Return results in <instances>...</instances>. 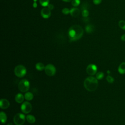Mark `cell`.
Here are the masks:
<instances>
[{
	"instance_id": "cell-18",
	"label": "cell",
	"mask_w": 125,
	"mask_h": 125,
	"mask_svg": "<svg viewBox=\"0 0 125 125\" xmlns=\"http://www.w3.org/2000/svg\"><path fill=\"white\" fill-rule=\"evenodd\" d=\"M35 67L36 69L39 71H42L45 68L43 64L41 62H38L37 63H36Z\"/></svg>"
},
{
	"instance_id": "cell-1",
	"label": "cell",
	"mask_w": 125,
	"mask_h": 125,
	"mask_svg": "<svg viewBox=\"0 0 125 125\" xmlns=\"http://www.w3.org/2000/svg\"><path fill=\"white\" fill-rule=\"evenodd\" d=\"M83 34V28L79 25L72 26L68 30V35L71 42L76 41L80 39Z\"/></svg>"
},
{
	"instance_id": "cell-11",
	"label": "cell",
	"mask_w": 125,
	"mask_h": 125,
	"mask_svg": "<svg viewBox=\"0 0 125 125\" xmlns=\"http://www.w3.org/2000/svg\"><path fill=\"white\" fill-rule=\"evenodd\" d=\"M70 14L72 17H77L80 14V10L78 8H72L70 10Z\"/></svg>"
},
{
	"instance_id": "cell-24",
	"label": "cell",
	"mask_w": 125,
	"mask_h": 125,
	"mask_svg": "<svg viewBox=\"0 0 125 125\" xmlns=\"http://www.w3.org/2000/svg\"><path fill=\"white\" fill-rule=\"evenodd\" d=\"M82 16H83V17L85 18V17H87L89 15V12L88 11V10H82Z\"/></svg>"
},
{
	"instance_id": "cell-22",
	"label": "cell",
	"mask_w": 125,
	"mask_h": 125,
	"mask_svg": "<svg viewBox=\"0 0 125 125\" xmlns=\"http://www.w3.org/2000/svg\"><path fill=\"white\" fill-rule=\"evenodd\" d=\"M81 3L80 0H72L71 1L72 5L74 7H77L80 5Z\"/></svg>"
},
{
	"instance_id": "cell-10",
	"label": "cell",
	"mask_w": 125,
	"mask_h": 125,
	"mask_svg": "<svg viewBox=\"0 0 125 125\" xmlns=\"http://www.w3.org/2000/svg\"><path fill=\"white\" fill-rule=\"evenodd\" d=\"M10 103L9 101L5 99H1L0 102V106L2 109H6L9 107Z\"/></svg>"
},
{
	"instance_id": "cell-9",
	"label": "cell",
	"mask_w": 125,
	"mask_h": 125,
	"mask_svg": "<svg viewBox=\"0 0 125 125\" xmlns=\"http://www.w3.org/2000/svg\"><path fill=\"white\" fill-rule=\"evenodd\" d=\"M51 10L47 7L42 8L41 12V16L44 19H47L49 18L51 16Z\"/></svg>"
},
{
	"instance_id": "cell-16",
	"label": "cell",
	"mask_w": 125,
	"mask_h": 125,
	"mask_svg": "<svg viewBox=\"0 0 125 125\" xmlns=\"http://www.w3.org/2000/svg\"><path fill=\"white\" fill-rule=\"evenodd\" d=\"M0 121L3 124V123H5L6 121H7V116L6 115V114L1 111L0 112Z\"/></svg>"
},
{
	"instance_id": "cell-3",
	"label": "cell",
	"mask_w": 125,
	"mask_h": 125,
	"mask_svg": "<svg viewBox=\"0 0 125 125\" xmlns=\"http://www.w3.org/2000/svg\"><path fill=\"white\" fill-rule=\"evenodd\" d=\"M14 73L16 76L21 78L26 74V69L22 65H18L15 68Z\"/></svg>"
},
{
	"instance_id": "cell-12",
	"label": "cell",
	"mask_w": 125,
	"mask_h": 125,
	"mask_svg": "<svg viewBox=\"0 0 125 125\" xmlns=\"http://www.w3.org/2000/svg\"><path fill=\"white\" fill-rule=\"evenodd\" d=\"M15 101L18 103H21L24 100V96L21 93L17 94L15 96Z\"/></svg>"
},
{
	"instance_id": "cell-30",
	"label": "cell",
	"mask_w": 125,
	"mask_h": 125,
	"mask_svg": "<svg viewBox=\"0 0 125 125\" xmlns=\"http://www.w3.org/2000/svg\"><path fill=\"white\" fill-rule=\"evenodd\" d=\"M121 40L122 41H125V34L122 35V36L121 37Z\"/></svg>"
},
{
	"instance_id": "cell-4",
	"label": "cell",
	"mask_w": 125,
	"mask_h": 125,
	"mask_svg": "<svg viewBox=\"0 0 125 125\" xmlns=\"http://www.w3.org/2000/svg\"><path fill=\"white\" fill-rule=\"evenodd\" d=\"M29 82L26 79L21 80L18 84L19 89L22 92H25L27 91L29 88Z\"/></svg>"
},
{
	"instance_id": "cell-28",
	"label": "cell",
	"mask_w": 125,
	"mask_h": 125,
	"mask_svg": "<svg viewBox=\"0 0 125 125\" xmlns=\"http://www.w3.org/2000/svg\"><path fill=\"white\" fill-rule=\"evenodd\" d=\"M47 8H48L50 10H51L53 9L54 5L53 4H49L48 5V6H47Z\"/></svg>"
},
{
	"instance_id": "cell-33",
	"label": "cell",
	"mask_w": 125,
	"mask_h": 125,
	"mask_svg": "<svg viewBox=\"0 0 125 125\" xmlns=\"http://www.w3.org/2000/svg\"><path fill=\"white\" fill-rule=\"evenodd\" d=\"M7 125H12V124H11V123H9V124H8Z\"/></svg>"
},
{
	"instance_id": "cell-17",
	"label": "cell",
	"mask_w": 125,
	"mask_h": 125,
	"mask_svg": "<svg viewBox=\"0 0 125 125\" xmlns=\"http://www.w3.org/2000/svg\"><path fill=\"white\" fill-rule=\"evenodd\" d=\"M33 94L30 92H26L24 95V98L27 101H31L33 99Z\"/></svg>"
},
{
	"instance_id": "cell-6",
	"label": "cell",
	"mask_w": 125,
	"mask_h": 125,
	"mask_svg": "<svg viewBox=\"0 0 125 125\" xmlns=\"http://www.w3.org/2000/svg\"><path fill=\"white\" fill-rule=\"evenodd\" d=\"M45 72L48 76H53L56 73V68L52 64H48L45 66Z\"/></svg>"
},
{
	"instance_id": "cell-25",
	"label": "cell",
	"mask_w": 125,
	"mask_h": 125,
	"mask_svg": "<svg viewBox=\"0 0 125 125\" xmlns=\"http://www.w3.org/2000/svg\"><path fill=\"white\" fill-rule=\"evenodd\" d=\"M106 79L108 83H112L114 82V78H112L111 76H109V75H108V76H107L106 77Z\"/></svg>"
},
{
	"instance_id": "cell-32",
	"label": "cell",
	"mask_w": 125,
	"mask_h": 125,
	"mask_svg": "<svg viewBox=\"0 0 125 125\" xmlns=\"http://www.w3.org/2000/svg\"><path fill=\"white\" fill-rule=\"evenodd\" d=\"M62 0L65 2H70V1H71L72 0Z\"/></svg>"
},
{
	"instance_id": "cell-19",
	"label": "cell",
	"mask_w": 125,
	"mask_h": 125,
	"mask_svg": "<svg viewBox=\"0 0 125 125\" xmlns=\"http://www.w3.org/2000/svg\"><path fill=\"white\" fill-rule=\"evenodd\" d=\"M89 8V3L86 2V1H85V2H83L81 6V9L82 10H87L88 8Z\"/></svg>"
},
{
	"instance_id": "cell-21",
	"label": "cell",
	"mask_w": 125,
	"mask_h": 125,
	"mask_svg": "<svg viewBox=\"0 0 125 125\" xmlns=\"http://www.w3.org/2000/svg\"><path fill=\"white\" fill-rule=\"evenodd\" d=\"M119 26L120 28L125 30V21L124 20H121L119 22Z\"/></svg>"
},
{
	"instance_id": "cell-34",
	"label": "cell",
	"mask_w": 125,
	"mask_h": 125,
	"mask_svg": "<svg viewBox=\"0 0 125 125\" xmlns=\"http://www.w3.org/2000/svg\"><path fill=\"white\" fill-rule=\"evenodd\" d=\"M107 73H108V74H109V73H110V71H107Z\"/></svg>"
},
{
	"instance_id": "cell-26",
	"label": "cell",
	"mask_w": 125,
	"mask_h": 125,
	"mask_svg": "<svg viewBox=\"0 0 125 125\" xmlns=\"http://www.w3.org/2000/svg\"><path fill=\"white\" fill-rule=\"evenodd\" d=\"M62 13L64 15H67L68 13H70V10L67 8H64L62 10Z\"/></svg>"
},
{
	"instance_id": "cell-20",
	"label": "cell",
	"mask_w": 125,
	"mask_h": 125,
	"mask_svg": "<svg viewBox=\"0 0 125 125\" xmlns=\"http://www.w3.org/2000/svg\"><path fill=\"white\" fill-rule=\"evenodd\" d=\"M40 3L42 6H47L49 3V0H39Z\"/></svg>"
},
{
	"instance_id": "cell-13",
	"label": "cell",
	"mask_w": 125,
	"mask_h": 125,
	"mask_svg": "<svg viewBox=\"0 0 125 125\" xmlns=\"http://www.w3.org/2000/svg\"><path fill=\"white\" fill-rule=\"evenodd\" d=\"M118 71L121 74H124L125 73V62H122L119 66Z\"/></svg>"
},
{
	"instance_id": "cell-27",
	"label": "cell",
	"mask_w": 125,
	"mask_h": 125,
	"mask_svg": "<svg viewBox=\"0 0 125 125\" xmlns=\"http://www.w3.org/2000/svg\"><path fill=\"white\" fill-rule=\"evenodd\" d=\"M102 0H93V3L96 5L100 4L101 2H102Z\"/></svg>"
},
{
	"instance_id": "cell-5",
	"label": "cell",
	"mask_w": 125,
	"mask_h": 125,
	"mask_svg": "<svg viewBox=\"0 0 125 125\" xmlns=\"http://www.w3.org/2000/svg\"><path fill=\"white\" fill-rule=\"evenodd\" d=\"M25 120V117L24 115L19 113L16 114L14 117V122L16 125H22Z\"/></svg>"
},
{
	"instance_id": "cell-23",
	"label": "cell",
	"mask_w": 125,
	"mask_h": 125,
	"mask_svg": "<svg viewBox=\"0 0 125 125\" xmlns=\"http://www.w3.org/2000/svg\"><path fill=\"white\" fill-rule=\"evenodd\" d=\"M104 74L102 72H99L96 74V78L98 80H101L103 78Z\"/></svg>"
},
{
	"instance_id": "cell-35",
	"label": "cell",
	"mask_w": 125,
	"mask_h": 125,
	"mask_svg": "<svg viewBox=\"0 0 125 125\" xmlns=\"http://www.w3.org/2000/svg\"><path fill=\"white\" fill-rule=\"evenodd\" d=\"M37 0H34V1H36Z\"/></svg>"
},
{
	"instance_id": "cell-31",
	"label": "cell",
	"mask_w": 125,
	"mask_h": 125,
	"mask_svg": "<svg viewBox=\"0 0 125 125\" xmlns=\"http://www.w3.org/2000/svg\"><path fill=\"white\" fill-rule=\"evenodd\" d=\"M33 7H34V8H36V7H37V3H36V1H34V2L33 3Z\"/></svg>"
},
{
	"instance_id": "cell-29",
	"label": "cell",
	"mask_w": 125,
	"mask_h": 125,
	"mask_svg": "<svg viewBox=\"0 0 125 125\" xmlns=\"http://www.w3.org/2000/svg\"><path fill=\"white\" fill-rule=\"evenodd\" d=\"M83 21L85 22H87L89 21V18H88V17H85V18L83 17Z\"/></svg>"
},
{
	"instance_id": "cell-15",
	"label": "cell",
	"mask_w": 125,
	"mask_h": 125,
	"mask_svg": "<svg viewBox=\"0 0 125 125\" xmlns=\"http://www.w3.org/2000/svg\"><path fill=\"white\" fill-rule=\"evenodd\" d=\"M85 31L88 33H91L94 31V26L92 24H87L85 28Z\"/></svg>"
},
{
	"instance_id": "cell-8",
	"label": "cell",
	"mask_w": 125,
	"mask_h": 125,
	"mask_svg": "<svg viewBox=\"0 0 125 125\" xmlns=\"http://www.w3.org/2000/svg\"><path fill=\"white\" fill-rule=\"evenodd\" d=\"M97 66L94 64H89L86 69L87 73L90 76H93L95 75L97 72Z\"/></svg>"
},
{
	"instance_id": "cell-7",
	"label": "cell",
	"mask_w": 125,
	"mask_h": 125,
	"mask_svg": "<svg viewBox=\"0 0 125 125\" xmlns=\"http://www.w3.org/2000/svg\"><path fill=\"white\" fill-rule=\"evenodd\" d=\"M32 110V105L28 102H24L21 105V110L25 114L29 113Z\"/></svg>"
},
{
	"instance_id": "cell-2",
	"label": "cell",
	"mask_w": 125,
	"mask_h": 125,
	"mask_svg": "<svg viewBox=\"0 0 125 125\" xmlns=\"http://www.w3.org/2000/svg\"><path fill=\"white\" fill-rule=\"evenodd\" d=\"M84 86L86 90L90 92L95 91L98 86L97 79L92 76L86 78L84 81Z\"/></svg>"
},
{
	"instance_id": "cell-14",
	"label": "cell",
	"mask_w": 125,
	"mask_h": 125,
	"mask_svg": "<svg viewBox=\"0 0 125 125\" xmlns=\"http://www.w3.org/2000/svg\"><path fill=\"white\" fill-rule=\"evenodd\" d=\"M26 119L29 123L33 124L36 121L35 117L32 115H28L26 117Z\"/></svg>"
}]
</instances>
